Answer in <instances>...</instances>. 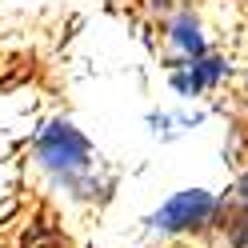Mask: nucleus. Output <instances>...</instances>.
<instances>
[{
	"label": "nucleus",
	"instance_id": "nucleus-1",
	"mask_svg": "<svg viewBox=\"0 0 248 248\" xmlns=\"http://www.w3.org/2000/svg\"><path fill=\"white\" fill-rule=\"evenodd\" d=\"M28 156L52 180L56 192H64L72 204H104L116 188V176L104 168L100 148L72 116L56 112L40 124L28 140Z\"/></svg>",
	"mask_w": 248,
	"mask_h": 248
},
{
	"label": "nucleus",
	"instance_id": "nucleus-2",
	"mask_svg": "<svg viewBox=\"0 0 248 248\" xmlns=\"http://www.w3.org/2000/svg\"><path fill=\"white\" fill-rule=\"evenodd\" d=\"M220 216V192L208 184H188V188L168 192L152 212H144V232L160 240H180V236H204L216 228Z\"/></svg>",
	"mask_w": 248,
	"mask_h": 248
},
{
	"label": "nucleus",
	"instance_id": "nucleus-3",
	"mask_svg": "<svg viewBox=\"0 0 248 248\" xmlns=\"http://www.w3.org/2000/svg\"><path fill=\"white\" fill-rule=\"evenodd\" d=\"M232 76H236V64H232V56L224 52H204L196 60H176V64H164V84L168 92L180 100V104H200L216 96Z\"/></svg>",
	"mask_w": 248,
	"mask_h": 248
},
{
	"label": "nucleus",
	"instance_id": "nucleus-4",
	"mask_svg": "<svg viewBox=\"0 0 248 248\" xmlns=\"http://www.w3.org/2000/svg\"><path fill=\"white\" fill-rule=\"evenodd\" d=\"M160 36H164V64H176V60H196L212 52V36L204 16L192 4H176L168 16L160 20Z\"/></svg>",
	"mask_w": 248,
	"mask_h": 248
},
{
	"label": "nucleus",
	"instance_id": "nucleus-5",
	"mask_svg": "<svg viewBox=\"0 0 248 248\" xmlns=\"http://www.w3.org/2000/svg\"><path fill=\"white\" fill-rule=\"evenodd\" d=\"M212 232H220L224 248H248V164L232 176L228 192H220V216Z\"/></svg>",
	"mask_w": 248,
	"mask_h": 248
},
{
	"label": "nucleus",
	"instance_id": "nucleus-6",
	"mask_svg": "<svg viewBox=\"0 0 248 248\" xmlns=\"http://www.w3.org/2000/svg\"><path fill=\"white\" fill-rule=\"evenodd\" d=\"M144 124H148V136L152 140H160V144H172V140H180V120H176V108H152V112L144 116Z\"/></svg>",
	"mask_w": 248,
	"mask_h": 248
},
{
	"label": "nucleus",
	"instance_id": "nucleus-7",
	"mask_svg": "<svg viewBox=\"0 0 248 248\" xmlns=\"http://www.w3.org/2000/svg\"><path fill=\"white\" fill-rule=\"evenodd\" d=\"M144 8H148V16H156V20H164L168 12L176 8V0H144Z\"/></svg>",
	"mask_w": 248,
	"mask_h": 248
},
{
	"label": "nucleus",
	"instance_id": "nucleus-8",
	"mask_svg": "<svg viewBox=\"0 0 248 248\" xmlns=\"http://www.w3.org/2000/svg\"><path fill=\"white\" fill-rule=\"evenodd\" d=\"M240 96H244V104H248V68L240 72Z\"/></svg>",
	"mask_w": 248,
	"mask_h": 248
}]
</instances>
